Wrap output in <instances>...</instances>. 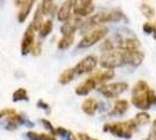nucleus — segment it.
I'll use <instances>...</instances> for the list:
<instances>
[{
	"mask_svg": "<svg viewBox=\"0 0 156 140\" xmlns=\"http://www.w3.org/2000/svg\"><path fill=\"white\" fill-rule=\"evenodd\" d=\"M134 121L136 123V125H144V124H148L150 121V116L146 112H140L135 116Z\"/></svg>",
	"mask_w": 156,
	"mask_h": 140,
	"instance_id": "26",
	"label": "nucleus"
},
{
	"mask_svg": "<svg viewBox=\"0 0 156 140\" xmlns=\"http://www.w3.org/2000/svg\"><path fill=\"white\" fill-rule=\"evenodd\" d=\"M97 109H98L97 100L93 99V98H87L82 104V110L84 111V113L89 114V116H93V114L96 113Z\"/></svg>",
	"mask_w": 156,
	"mask_h": 140,
	"instance_id": "16",
	"label": "nucleus"
},
{
	"mask_svg": "<svg viewBox=\"0 0 156 140\" xmlns=\"http://www.w3.org/2000/svg\"><path fill=\"white\" fill-rule=\"evenodd\" d=\"M72 7L76 16H87L94 11L92 0H72Z\"/></svg>",
	"mask_w": 156,
	"mask_h": 140,
	"instance_id": "8",
	"label": "nucleus"
},
{
	"mask_svg": "<svg viewBox=\"0 0 156 140\" xmlns=\"http://www.w3.org/2000/svg\"><path fill=\"white\" fill-rule=\"evenodd\" d=\"M135 127H136V123L134 121V119H129L126 121H117L112 124H106L104 126V131L111 132L113 135H117L120 138L130 139Z\"/></svg>",
	"mask_w": 156,
	"mask_h": 140,
	"instance_id": "2",
	"label": "nucleus"
},
{
	"mask_svg": "<svg viewBox=\"0 0 156 140\" xmlns=\"http://www.w3.org/2000/svg\"><path fill=\"white\" fill-rule=\"evenodd\" d=\"M77 138L79 140H98V139H94V138H91L89 134L86 133H78Z\"/></svg>",
	"mask_w": 156,
	"mask_h": 140,
	"instance_id": "32",
	"label": "nucleus"
},
{
	"mask_svg": "<svg viewBox=\"0 0 156 140\" xmlns=\"http://www.w3.org/2000/svg\"><path fill=\"white\" fill-rule=\"evenodd\" d=\"M128 88V84L125 82H118V83H110L106 84L99 89V91L101 95H104L107 98H115L120 93L126 91V89Z\"/></svg>",
	"mask_w": 156,
	"mask_h": 140,
	"instance_id": "6",
	"label": "nucleus"
},
{
	"mask_svg": "<svg viewBox=\"0 0 156 140\" xmlns=\"http://www.w3.org/2000/svg\"><path fill=\"white\" fill-rule=\"evenodd\" d=\"M26 121L25 119L20 116V114H16V113H13L11 114V116H8L7 117V120H6V128L7 130H11V131H13V130H16L20 125H22V124H25Z\"/></svg>",
	"mask_w": 156,
	"mask_h": 140,
	"instance_id": "15",
	"label": "nucleus"
},
{
	"mask_svg": "<svg viewBox=\"0 0 156 140\" xmlns=\"http://www.w3.org/2000/svg\"><path fill=\"white\" fill-rule=\"evenodd\" d=\"M107 34V29L106 28H98L90 32L89 34H86L84 38L80 40V42L78 43V48H89V47L93 46L94 43H97L98 41H100L101 39H104Z\"/></svg>",
	"mask_w": 156,
	"mask_h": 140,
	"instance_id": "5",
	"label": "nucleus"
},
{
	"mask_svg": "<svg viewBox=\"0 0 156 140\" xmlns=\"http://www.w3.org/2000/svg\"><path fill=\"white\" fill-rule=\"evenodd\" d=\"M153 130H156V119L154 120V123H153Z\"/></svg>",
	"mask_w": 156,
	"mask_h": 140,
	"instance_id": "37",
	"label": "nucleus"
},
{
	"mask_svg": "<svg viewBox=\"0 0 156 140\" xmlns=\"http://www.w3.org/2000/svg\"><path fill=\"white\" fill-rule=\"evenodd\" d=\"M140 11H141V13L143 14V16H146L147 19L153 18L154 14H155L154 8L150 6V5H148V4H142V5L140 6Z\"/></svg>",
	"mask_w": 156,
	"mask_h": 140,
	"instance_id": "27",
	"label": "nucleus"
},
{
	"mask_svg": "<svg viewBox=\"0 0 156 140\" xmlns=\"http://www.w3.org/2000/svg\"><path fill=\"white\" fill-rule=\"evenodd\" d=\"M153 29H154V26H153L150 22H146V23H143V31H144V33L151 34L153 33Z\"/></svg>",
	"mask_w": 156,
	"mask_h": 140,
	"instance_id": "31",
	"label": "nucleus"
},
{
	"mask_svg": "<svg viewBox=\"0 0 156 140\" xmlns=\"http://www.w3.org/2000/svg\"><path fill=\"white\" fill-rule=\"evenodd\" d=\"M40 7L43 15H51L56 11V5L54 4L52 0H42V4L40 5Z\"/></svg>",
	"mask_w": 156,
	"mask_h": 140,
	"instance_id": "19",
	"label": "nucleus"
},
{
	"mask_svg": "<svg viewBox=\"0 0 156 140\" xmlns=\"http://www.w3.org/2000/svg\"><path fill=\"white\" fill-rule=\"evenodd\" d=\"M122 19V13L119 11H111V12H100L90 16L87 20L83 22L82 29H90L92 27L101 25L105 22H112V21H119Z\"/></svg>",
	"mask_w": 156,
	"mask_h": 140,
	"instance_id": "3",
	"label": "nucleus"
},
{
	"mask_svg": "<svg viewBox=\"0 0 156 140\" xmlns=\"http://www.w3.org/2000/svg\"><path fill=\"white\" fill-rule=\"evenodd\" d=\"M35 1L36 0H23L22 1V4L20 5L19 14H18V20H19V22H23L28 18V15L30 13Z\"/></svg>",
	"mask_w": 156,
	"mask_h": 140,
	"instance_id": "12",
	"label": "nucleus"
},
{
	"mask_svg": "<svg viewBox=\"0 0 156 140\" xmlns=\"http://www.w3.org/2000/svg\"><path fill=\"white\" fill-rule=\"evenodd\" d=\"M65 23L61 28V32L63 35L65 34H75L76 29H77L78 25L80 23V20L78 19V16H70L66 21H64Z\"/></svg>",
	"mask_w": 156,
	"mask_h": 140,
	"instance_id": "13",
	"label": "nucleus"
},
{
	"mask_svg": "<svg viewBox=\"0 0 156 140\" xmlns=\"http://www.w3.org/2000/svg\"><path fill=\"white\" fill-rule=\"evenodd\" d=\"M42 23H43V14L41 12V7L37 6L36 8V11H35V14H34V18H33V21L32 23H30V26L35 31V32H37L41 26H42Z\"/></svg>",
	"mask_w": 156,
	"mask_h": 140,
	"instance_id": "18",
	"label": "nucleus"
},
{
	"mask_svg": "<svg viewBox=\"0 0 156 140\" xmlns=\"http://www.w3.org/2000/svg\"><path fill=\"white\" fill-rule=\"evenodd\" d=\"M22 1H23V0H16V1H15V2H16V6H20V5L22 4Z\"/></svg>",
	"mask_w": 156,
	"mask_h": 140,
	"instance_id": "36",
	"label": "nucleus"
},
{
	"mask_svg": "<svg viewBox=\"0 0 156 140\" xmlns=\"http://www.w3.org/2000/svg\"><path fill=\"white\" fill-rule=\"evenodd\" d=\"M20 100H28L27 90L23 88H20L13 93V102H20Z\"/></svg>",
	"mask_w": 156,
	"mask_h": 140,
	"instance_id": "25",
	"label": "nucleus"
},
{
	"mask_svg": "<svg viewBox=\"0 0 156 140\" xmlns=\"http://www.w3.org/2000/svg\"><path fill=\"white\" fill-rule=\"evenodd\" d=\"M98 64V57L94 55H89L85 59L78 62L76 67L73 68L76 75H83V74L91 73L92 70H94V68Z\"/></svg>",
	"mask_w": 156,
	"mask_h": 140,
	"instance_id": "7",
	"label": "nucleus"
},
{
	"mask_svg": "<svg viewBox=\"0 0 156 140\" xmlns=\"http://www.w3.org/2000/svg\"><path fill=\"white\" fill-rule=\"evenodd\" d=\"M125 59V64H130V66H134L137 67L142 63L143 59H144V54L142 52H140L139 49L137 50H132V52H125L124 55Z\"/></svg>",
	"mask_w": 156,
	"mask_h": 140,
	"instance_id": "10",
	"label": "nucleus"
},
{
	"mask_svg": "<svg viewBox=\"0 0 156 140\" xmlns=\"http://www.w3.org/2000/svg\"><path fill=\"white\" fill-rule=\"evenodd\" d=\"M154 26V29H153V33H154V36H155V39H156V22L153 25Z\"/></svg>",
	"mask_w": 156,
	"mask_h": 140,
	"instance_id": "35",
	"label": "nucleus"
},
{
	"mask_svg": "<svg viewBox=\"0 0 156 140\" xmlns=\"http://www.w3.org/2000/svg\"><path fill=\"white\" fill-rule=\"evenodd\" d=\"M97 87V83H96V81L93 77H90V78H87V80H85L83 83H80L77 88H76V90H75V92L79 95V96H86L87 93L92 91L93 89H96Z\"/></svg>",
	"mask_w": 156,
	"mask_h": 140,
	"instance_id": "11",
	"label": "nucleus"
},
{
	"mask_svg": "<svg viewBox=\"0 0 156 140\" xmlns=\"http://www.w3.org/2000/svg\"><path fill=\"white\" fill-rule=\"evenodd\" d=\"M41 123L44 125V127H46L47 130L51 133V135H56V130L52 127V125H51V123L49 121V120H47V119H41Z\"/></svg>",
	"mask_w": 156,
	"mask_h": 140,
	"instance_id": "29",
	"label": "nucleus"
},
{
	"mask_svg": "<svg viewBox=\"0 0 156 140\" xmlns=\"http://www.w3.org/2000/svg\"><path fill=\"white\" fill-rule=\"evenodd\" d=\"M41 50H42V43H41V42H36V43H34L30 53H32L34 56H37V55L41 54Z\"/></svg>",
	"mask_w": 156,
	"mask_h": 140,
	"instance_id": "30",
	"label": "nucleus"
},
{
	"mask_svg": "<svg viewBox=\"0 0 156 140\" xmlns=\"http://www.w3.org/2000/svg\"><path fill=\"white\" fill-rule=\"evenodd\" d=\"M73 41H75V34H65V35L62 36V39L58 41L57 47H58V49L64 50V49H68L69 47L71 46L72 43H73Z\"/></svg>",
	"mask_w": 156,
	"mask_h": 140,
	"instance_id": "21",
	"label": "nucleus"
},
{
	"mask_svg": "<svg viewBox=\"0 0 156 140\" xmlns=\"http://www.w3.org/2000/svg\"><path fill=\"white\" fill-rule=\"evenodd\" d=\"M114 71L112 70V69H107V70H104V71H101V73H98L97 75H94L93 76V78L96 81V83L98 84H100V83H104L106 81L108 80H112L113 77H114Z\"/></svg>",
	"mask_w": 156,
	"mask_h": 140,
	"instance_id": "17",
	"label": "nucleus"
},
{
	"mask_svg": "<svg viewBox=\"0 0 156 140\" xmlns=\"http://www.w3.org/2000/svg\"><path fill=\"white\" fill-rule=\"evenodd\" d=\"M37 106H40L41 109H44V110H48V109H49V105L46 104L43 100H39V102H37Z\"/></svg>",
	"mask_w": 156,
	"mask_h": 140,
	"instance_id": "33",
	"label": "nucleus"
},
{
	"mask_svg": "<svg viewBox=\"0 0 156 140\" xmlns=\"http://www.w3.org/2000/svg\"><path fill=\"white\" fill-rule=\"evenodd\" d=\"M51 31H52V21L51 20L43 21L42 26L39 29L40 38H46V36H48L49 34L51 33Z\"/></svg>",
	"mask_w": 156,
	"mask_h": 140,
	"instance_id": "24",
	"label": "nucleus"
},
{
	"mask_svg": "<svg viewBox=\"0 0 156 140\" xmlns=\"http://www.w3.org/2000/svg\"><path fill=\"white\" fill-rule=\"evenodd\" d=\"M156 103L155 92L149 88L147 82L139 81L133 88L132 92V104L140 110H148L153 104Z\"/></svg>",
	"mask_w": 156,
	"mask_h": 140,
	"instance_id": "1",
	"label": "nucleus"
},
{
	"mask_svg": "<svg viewBox=\"0 0 156 140\" xmlns=\"http://www.w3.org/2000/svg\"><path fill=\"white\" fill-rule=\"evenodd\" d=\"M35 43V31L32 28V26L29 25L28 28L26 29V32L23 34V38L21 41V54L25 56L32 52V48Z\"/></svg>",
	"mask_w": 156,
	"mask_h": 140,
	"instance_id": "9",
	"label": "nucleus"
},
{
	"mask_svg": "<svg viewBox=\"0 0 156 140\" xmlns=\"http://www.w3.org/2000/svg\"><path fill=\"white\" fill-rule=\"evenodd\" d=\"M125 50L114 48L112 50L105 52L100 57V66L106 69H114L125 64Z\"/></svg>",
	"mask_w": 156,
	"mask_h": 140,
	"instance_id": "4",
	"label": "nucleus"
},
{
	"mask_svg": "<svg viewBox=\"0 0 156 140\" xmlns=\"http://www.w3.org/2000/svg\"><path fill=\"white\" fill-rule=\"evenodd\" d=\"M71 9H72V0H65L63 5L61 6L57 13V19L59 21H66L71 16Z\"/></svg>",
	"mask_w": 156,
	"mask_h": 140,
	"instance_id": "14",
	"label": "nucleus"
},
{
	"mask_svg": "<svg viewBox=\"0 0 156 140\" xmlns=\"http://www.w3.org/2000/svg\"><path fill=\"white\" fill-rule=\"evenodd\" d=\"M28 140H57L54 135L43 133H36V132H27L25 134Z\"/></svg>",
	"mask_w": 156,
	"mask_h": 140,
	"instance_id": "23",
	"label": "nucleus"
},
{
	"mask_svg": "<svg viewBox=\"0 0 156 140\" xmlns=\"http://www.w3.org/2000/svg\"><path fill=\"white\" fill-rule=\"evenodd\" d=\"M56 134L61 135V137L65 140H76V138H75V135L72 134V132L68 131V130H65V128H63V127L56 128Z\"/></svg>",
	"mask_w": 156,
	"mask_h": 140,
	"instance_id": "28",
	"label": "nucleus"
},
{
	"mask_svg": "<svg viewBox=\"0 0 156 140\" xmlns=\"http://www.w3.org/2000/svg\"><path fill=\"white\" fill-rule=\"evenodd\" d=\"M128 109V102L126 99H120L117 100L114 103V106H113V110H112V114H124Z\"/></svg>",
	"mask_w": 156,
	"mask_h": 140,
	"instance_id": "20",
	"label": "nucleus"
},
{
	"mask_svg": "<svg viewBox=\"0 0 156 140\" xmlns=\"http://www.w3.org/2000/svg\"><path fill=\"white\" fill-rule=\"evenodd\" d=\"M146 140H156V130H151V132L149 133L148 138Z\"/></svg>",
	"mask_w": 156,
	"mask_h": 140,
	"instance_id": "34",
	"label": "nucleus"
},
{
	"mask_svg": "<svg viewBox=\"0 0 156 140\" xmlns=\"http://www.w3.org/2000/svg\"><path fill=\"white\" fill-rule=\"evenodd\" d=\"M75 75H76V74H75L73 68H69V69L64 70L63 73L59 75L58 82L61 83V84H68V83H70V82L73 80Z\"/></svg>",
	"mask_w": 156,
	"mask_h": 140,
	"instance_id": "22",
	"label": "nucleus"
}]
</instances>
